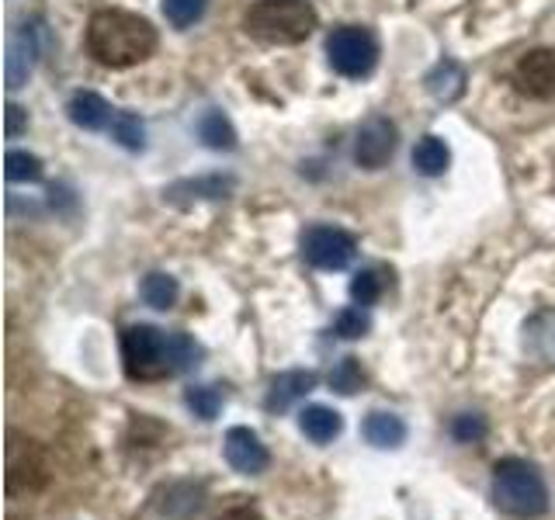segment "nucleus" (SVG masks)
<instances>
[{"label": "nucleus", "instance_id": "obj_1", "mask_svg": "<svg viewBox=\"0 0 555 520\" xmlns=\"http://www.w3.org/2000/svg\"><path fill=\"white\" fill-rule=\"evenodd\" d=\"M202 361V347L188 334H164L150 323L121 329V368L132 381H160L191 372Z\"/></svg>", "mask_w": 555, "mask_h": 520}, {"label": "nucleus", "instance_id": "obj_2", "mask_svg": "<svg viewBox=\"0 0 555 520\" xmlns=\"http://www.w3.org/2000/svg\"><path fill=\"white\" fill-rule=\"evenodd\" d=\"M156 28L129 11H98L87 22V52L112 69H126L153 56Z\"/></svg>", "mask_w": 555, "mask_h": 520}, {"label": "nucleus", "instance_id": "obj_3", "mask_svg": "<svg viewBox=\"0 0 555 520\" xmlns=\"http://www.w3.org/2000/svg\"><path fill=\"white\" fill-rule=\"evenodd\" d=\"M493 503L514 520H534L548 510V485L525 458H500L493 465Z\"/></svg>", "mask_w": 555, "mask_h": 520}, {"label": "nucleus", "instance_id": "obj_4", "mask_svg": "<svg viewBox=\"0 0 555 520\" xmlns=\"http://www.w3.org/2000/svg\"><path fill=\"white\" fill-rule=\"evenodd\" d=\"M317 22L320 17L306 0H257L247 11V17H243V28H247L257 42L299 46L312 35Z\"/></svg>", "mask_w": 555, "mask_h": 520}, {"label": "nucleus", "instance_id": "obj_5", "mask_svg": "<svg viewBox=\"0 0 555 520\" xmlns=\"http://www.w3.org/2000/svg\"><path fill=\"white\" fill-rule=\"evenodd\" d=\"M326 56L340 77H369L378 63V42L369 28L340 25L326 39Z\"/></svg>", "mask_w": 555, "mask_h": 520}, {"label": "nucleus", "instance_id": "obj_6", "mask_svg": "<svg viewBox=\"0 0 555 520\" xmlns=\"http://www.w3.org/2000/svg\"><path fill=\"white\" fill-rule=\"evenodd\" d=\"M302 253L320 271H344L354 260L358 243L351 233L337 230V225H312L302 236Z\"/></svg>", "mask_w": 555, "mask_h": 520}, {"label": "nucleus", "instance_id": "obj_7", "mask_svg": "<svg viewBox=\"0 0 555 520\" xmlns=\"http://www.w3.org/2000/svg\"><path fill=\"white\" fill-rule=\"evenodd\" d=\"M22 479H25V493L46 485V479H49L46 455L35 441H22L17 433H11V444H8V493L11 496L22 490Z\"/></svg>", "mask_w": 555, "mask_h": 520}, {"label": "nucleus", "instance_id": "obj_8", "mask_svg": "<svg viewBox=\"0 0 555 520\" xmlns=\"http://www.w3.org/2000/svg\"><path fill=\"white\" fill-rule=\"evenodd\" d=\"M396 135L399 132H396V126L386 115H375V118L364 121L358 139H354V160H358V167H364V170L386 167L392 160V153H396V143H399Z\"/></svg>", "mask_w": 555, "mask_h": 520}, {"label": "nucleus", "instance_id": "obj_9", "mask_svg": "<svg viewBox=\"0 0 555 520\" xmlns=\"http://www.w3.org/2000/svg\"><path fill=\"white\" fill-rule=\"evenodd\" d=\"M514 83L520 94L534 101L555 98V49H534L528 56H520L514 66Z\"/></svg>", "mask_w": 555, "mask_h": 520}, {"label": "nucleus", "instance_id": "obj_10", "mask_svg": "<svg viewBox=\"0 0 555 520\" xmlns=\"http://www.w3.org/2000/svg\"><path fill=\"white\" fill-rule=\"evenodd\" d=\"M222 455H225V461L233 465V472H240V476H260V472H268V465H271L264 441H260L250 427H230V430H225Z\"/></svg>", "mask_w": 555, "mask_h": 520}, {"label": "nucleus", "instance_id": "obj_11", "mask_svg": "<svg viewBox=\"0 0 555 520\" xmlns=\"http://www.w3.org/2000/svg\"><path fill=\"white\" fill-rule=\"evenodd\" d=\"M317 372H282L274 381H271V389H268V399H264V406L271 410V413H282V410H288L295 399H302V395H309L312 389H317Z\"/></svg>", "mask_w": 555, "mask_h": 520}, {"label": "nucleus", "instance_id": "obj_12", "mask_svg": "<svg viewBox=\"0 0 555 520\" xmlns=\"http://www.w3.org/2000/svg\"><path fill=\"white\" fill-rule=\"evenodd\" d=\"M66 115H69L74 126H80L87 132H98L104 126H112V118H115V112L108 108V101H104L101 94H94V91H80V94L69 98Z\"/></svg>", "mask_w": 555, "mask_h": 520}, {"label": "nucleus", "instance_id": "obj_13", "mask_svg": "<svg viewBox=\"0 0 555 520\" xmlns=\"http://www.w3.org/2000/svg\"><path fill=\"white\" fill-rule=\"evenodd\" d=\"M361 438L369 441L372 447H399L406 441V424H403V416H396V413H386V410H372L369 416H364V424H361Z\"/></svg>", "mask_w": 555, "mask_h": 520}, {"label": "nucleus", "instance_id": "obj_14", "mask_svg": "<svg viewBox=\"0 0 555 520\" xmlns=\"http://www.w3.org/2000/svg\"><path fill=\"white\" fill-rule=\"evenodd\" d=\"M427 94L434 101H441V104H451V101H459L465 94V83H468V74H465V66L455 63V60H441L438 66L427 74Z\"/></svg>", "mask_w": 555, "mask_h": 520}, {"label": "nucleus", "instance_id": "obj_15", "mask_svg": "<svg viewBox=\"0 0 555 520\" xmlns=\"http://www.w3.org/2000/svg\"><path fill=\"white\" fill-rule=\"evenodd\" d=\"M299 430L306 433V438L312 444H330L337 438V433L344 430V420H340V413L337 410H330V406H320V403H312L299 413Z\"/></svg>", "mask_w": 555, "mask_h": 520}, {"label": "nucleus", "instance_id": "obj_16", "mask_svg": "<svg viewBox=\"0 0 555 520\" xmlns=\"http://www.w3.org/2000/svg\"><path fill=\"white\" fill-rule=\"evenodd\" d=\"M525 347L545 364H555V312H538L525 326Z\"/></svg>", "mask_w": 555, "mask_h": 520}, {"label": "nucleus", "instance_id": "obj_17", "mask_svg": "<svg viewBox=\"0 0 555 520\" xmlns=\"http://www.w3.org/2000/svg\"><path fill=\"white\" fill-rule=\"evenodd\" d=\"M451 164V153L444 146V139L438 135H424L421 143L413 146V167L424 173V178H441Z\"/></svg>", "mask_w": 555, "mask_h": 520}, {"label": "nucleus", "instance_id": "obj_18", "mask_svg": "<svg viewBox=\"0 0 555 520\" xmlns=\"http://www.w3.org/2000/svg\"><path fill=\"white\" fill-rule=\"evenodd\" d=\"M198 135L208 150H222V153L236 150V129L222 112H205L198 121Z\"/></svg>", "mask_w": 555, "mask_h": 520}, {"label": "nucleus", "instance_id": "obj_19", "mask_svg": "<svg viewBox=\"0 0 555 520\" xmlns=\"http://www.w3.org/2000/svg\"><path fill=\"white\" fill-rule=\"evenodd\" d=\"M139 295H143V302H146L150 309L167 312L173 302H178L181 288H178V277H170V274H164V271H153V274L143 277V285H139Z\"/></svg>", "mask_w": 555, "mask_h": 520}, {"label": "nucleus", "instance_id": "obj_20", "mask_svg": "<svg viewBox=\"0 0 555 520\" xmlns=\"http://www.w3.org/2000/svg\"><path fill=\"white\" fill-rule=\"evenodd\" d=\"M31 56H35V49L28 42V35H17V39H11L8 46V60H4V74H8V87L11 91H17L28 74H31Z\"/></svg>", "mask_w": 555, "mask_h": 520}, {"label": "nucleus", "instance_id": "obj_21", "mask_svg": "<svg viewBox=\"0 0 555 520\" xmlns=\"http://www.w3.org/2000/svg\"><path fill=\"white\" fill-rule=\"evenodd\" d=\"M112 139H115L118 146L139 153V150L146 146V129H143V121H139L132 112H115V118H112Z\"/></svg>", "mask_w": 555, "mask_h": 520}, {"label": "nucleus", "instance_id": "obj_22", "mask_svg": "<svg viewBox=\"0 0 555 520\" xmlns=\"http://www.w3.org/2000/svg\"><path fill=\"white\" fill-rule=\"evenodd\" d=\"M184 403L188 410L198 416V420H216L219 410H222V392L216 386H195V389H188L184 392Z\"/></svg>", "mask_w": 555, "mask_h": 520}, {"label": "nucleus", "instance_id": "obj_23", "mask_svg": "<svg viewBox=\"0 0 555 520\" xmlns=\"http://www.w3.org/2000/svg\"><path fill=\"white\" fill-rule=\"evenodd\" d=\"M369 329H372V320H369V312H364V306H347L334 320V334L340 340H358L369 334Z\"/></svg>", "mask_w": 555, "mask_h": 520}, {"label": "nucleus", "instance_id": "obj_24", "mask_svg": "<svg viewBox=\"0 0 555 520\" xmlns=\"http://www.w3.org/2000/svg\"><path fill=\"white\" fill-rule=\"evenodd\" d=\"M486 430H490V424H486L482 413H459L451 420V438L459 444H479L486 438Z\"/></svg>", "mask_w": 555, "mask_h": 520}, {"label": "nucleus", "instance_id": "obj_25", "mask_svg": "<svg viewBox=\"0 0 555 520\" xmlns=\"http://www.w3.org/2000/svg\"><path fill=\"white\" fill-rule=\"evenodd\" d=\"M364 381V372H361V361L347 354L334 372H330V386H334L340 395H354Z\"/></svg>", "mask_w": 555, "mask_h": 520}, {"label": "nucleus", "instance_id": "obj_26", "mask_svg": "<svg viewBox=\"0 0 555 520\" xmlns=\"http://www.w3.org/2000/svg\"><path fill=\"white\" fill-rule=\"evenodd\" d=\"M4 164H8V167H4L8 181H31V184H35V181H42V160H39V156L11 150Z\"/></svg>", "mask_w": 555, "mask_h": 520}, {"label": "nucleus", "instance_id": "obj_27", "mask_svg": "<svg viewBox=\"0 0 555 520\" xmlns=\"http://www.w3.org/2000/svg\"><path fill=\"white\" fill-rule=\"evenodd\" d=\"M205 4L208 0H164V14L173 28H188L205 14Z\"/></svg>", "mask_w": 555, "mask_h": 520}, {"label": "nucleus", "instance_id": "obj_28", "mask_svg": "<svg viewBox=\"0 0 555 520\" xmlns=\"http://www.w3.org/2000/svg\"><path fill=\"white\" fill-rule=\"evenodd\" d=\"M378 295H382V277H378V271H372V268L358 271L354 282H351V299H354V306H375Z\"/></svg>", "mask_w": 555, "mask_h": 520}, {"label": "nucleus", "instance_id": "obj_29", "mask_svg": "<svg viewBox=\"0 0 555 520\" xmlns=\"http://www.w3.org/2000/svg\"><path fill=\"white\" fill-rule=\"evenodd\" d=\"M170 191H191V198H225L233 191V178H202V181H184L173 184Z\"/></svg>", "mask_w": 555, "mask_h": 520}, {"label": "nucleus", "instance_id": "obj_30", "mask_svg": "<svg viewBox=\"0 0 555 520\" xmlns=\"http://www.w3.org/2000/svg\"><path fill=\"white\" fill-rule=\"evenodd\" d=\"M22 129H25V108H17V104H8V135L14 139Z\"/></svg>", "mask_w": 555, "mask_h": 520}, {"label": "nucleus", "instance_id": "obj_31", "mask_svg": "<svg viewBox=\"0 0 555 520\" xmlns=\"http://www.w3.org/2000/svg\"><path fill=\"white\" fill-rule=\"evenodd\" d=\"M219 520H264L257 510H250V507H233V510H225Z\"/></svg>", "mask_w": 555, "mask_h": 520}]
</instances>
